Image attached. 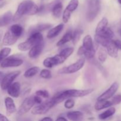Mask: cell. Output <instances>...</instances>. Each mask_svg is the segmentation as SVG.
Returning <instances> with one entry per match:
<instances>
[{
    "label": "cell",
    "mask_w": 121,
    "mask_h": 121,
    "mask_svg": "<svg viewBox=\"0 0 121 121\" xmlns=\"http://www.w3.org/2000/svg\"><path fill=\"white\" fill-rule=\"evenodd\" d=\"M83 34V30L81 29H77L73 33V37H72V41L73 43L76 44L80 39L82 34Z\"/></svg>",
    "instance_id": "obj_36"
},
{
    "label": "cell",
    "mask_w": 121,
    "mask_h": 121,
    "mask_svg": "<svg viewBox=\"0 0 121 121\" xmlns=\"http://www.w3.org/2000/svg\"><path fill=\"white\" fill-rule=\"evenodd\" d=\"M55 106L52 99L43 103L39 104L32 109L31 113L34 115H43L47 113L50 109Z\"/></svg>",
    "instance_id": "obj_4"
},
{
    "label": "cell",
    "mask_w": 121,
    "mask_h": 121,
    "mask_svg": "<svg viewBox=\"0 0 121 121\" xmlns=\"http://www.w3.org/2000/svg\"><path fill=\"white\" fill-rule=\"evenodd\" d=\"M73 52H74V48L73 47H67V48H66L61 50L59 54L62 56L63 57H64L65 59H67L70 56L72 55Z\"/></svg>",
    "instance_id": "obj_35"
},
{
    "label": "cell",
    "mask_w": 121,
    "mask_h": 121,
    "mask_svg": "<svg viewBox=\"0 0 121 121\" xmlns=\"http://www.w3.org/2000/svg\"><path fill=\"white\" fill-rule=\"evenodd\" d=\"M85 63V59L83 58L80 59L74 63L72 64L67 67H63L59 70V73L60 74H72L80 70L84 66Z\"/></svg>",
    "instance_id": "obj_3"
},
{
    "label": "cell",
    "mask_w": 121,
    "mask_h": 121,
    "mask_svg": "<svg viewBox=\"0 0 121 121\" xmlns=\"http://www.w3.org/2000/svg\"><path fill=\"white\" fill-rule=\"evenodd\" d=\"M96 34L101 35V36L104 37V38H105L106 39H108V40H112V39L114 37V33H113V31L110 28H108V27H107L106 29L104 30L102 33Z\"/></svg>",
    "instance_id": "obj_31"
},
{
    "label": "cell",
    "mask_w": 121,
    "mask_h": 121,
    "mask_svg": "<svg viewBox=\"0 0 121 121\" xmlns=\"http://www.w3.org/2000/svg\"><path fill=\"white\" fill-rule=\"evenodd\" d=\"M28 7V1H25L21 2L18 7L15 14L13 16V20L14 21L20 20L23 15H27Z\"/></svg>",
    "instance_id": "obj_10"
},
{
    "label": "cell",
    "mask_w": 121,
    "mask_h": 121,
    "mask_svg": "<svg viewBox=\"0 0 121 121\" xmlns=\"http://www.w3.org/2000/svg\"><path fill=\"white\" fill-rule=\"evenodd\" d=\"M74 105H75V102L74 100L72 99H67L66 101L65 102V107L66 109H72L74 107Z\"/></svg>",
    "instance_id": "obj_39"
},
{
    "label": "cell",
    "mask_w": 121,
    "mask_h": 121,
    "mask_svg": "<svg viewBox=\"0 0 121 121\" xmlns=\"http://www.w3.org/2000/svg\"><path fill=\"white\" fill-rule=\"evenodd\" d=\"M19 38L15 36L14 34L11 32L9 30H8L5 34L2 40V44L4 46H11L16 43Z\"/></svg>",
    "instance_id": "obj_13"
},
{
    "label": "cell",
    "mask_w": 121,
    "mask_h": 121,
    "mask_svg": "<svg viewBox=\"0 0 121 121\" xmlns=\"http://www.w3.org/2000/svg\"><path fill=\"white\" fill-rule=\"evenodd\" d=\"M64 24H60L57 25L54 28H52L49 30L47 34V37L48 39H53L57 36L61 32V31L63 30Z\"/></svg>",
    "instance_id": "obj_16"
},
{
    "label": "cell",
    "mask_w": 121,
    "mask_h": 121,
    "mask_svg": "<svg viewBox=\"0 0 121 121\" xmlns=\"http://www.w3.org/2000/svg\"><path fill=\"white\" fill-rule=\"evenodd\" d=\"M52 27V25L49 24H40L35 26V27L31 28L30 32L31 34L34 33H41V31L48 29Z\"/></svg>",
    "instance_id": "obj_23"
},
{
    "label": "cell",
    "mask_w": 121,
    "mask_h": 121,
    "mask_svg": "<svg viewBox=\"0 0 121 121\" xmlns=\"http://www.w3.org/2000/svg\"><path fill=\"white\" fill-rule=\"evenodd\" d=\"M95 40L97 43L99 44L103 47H106L111 40H108V39H105V38L101 36V35L95 34Z\"/></svg>",
    "instance_id": "obj_30"
},
{
    "label": "cell",
    "mask_w": 121,
    "mask_h": 121,
    "mask_svg": "<svg viewBox=\"0 0 121 121\" xmlns=\"http://www.w3.org/2000/svg\"><path fill=\"white\" fill-rule=\"evenodd\" d=\"M34 104L35 103L34 101V96H30L26 98L20 106L18 111V114L19 115H22L27 113L33 108Z\"/></svg>",
    "instance_id": "obj_9"
},
{
    "label": "cell",
    "mask_w": 121,
    "mask_h": 121,
    "mask_svg": "<svg viewBox=\"0 0 121 121\" xmlns=\"http://www.w3.org/2000/svg\"><path fill=\"white\" fill-rule=\"evenodd\" d=\"M34 101L35 104H37L39 105V104L42 103V99H41V97L36 95L35 96H34Z\"/></svg>",
    "instance_id": "obj_42"
},
{
    "label": "cell",
    "mask_w": 121,
    "mask_h": 121,
    "mask_svg": "<svg viewBox=\"0 0 121 121\" xmlns=\"http://www.w3.org/2000/svg\"><path fill=\"white\" fill-rule=\"evenodd\" d=\"M119 84L117 82H114L108 90L98 98V100H106L112 98L115 93L117 92L119 88Z\"/></svg>",
    "instance_id": "obj_11"
},
{
    "label": "cell",
    "mask_w": 121,
    "mask_h": 121,
    "mask_svg": "<svg viewBox=\"0 0 121 121\" xmlns=\"http://www.w3.org/2000/svg\"><path fill=\"white\" fill-rule=\"evenodd\" d=\"M35 94L41 98L43 97V98H46V99L49 98V93L46 90H39L35 92Z\"/></svg>",
    "instance_id": "obj_38"
},
{
    "label": "cell",
    "mask_w": 121,
    "mask_h": 121,
    "mask_svg": "<svg viewBox=\"0 0 121 121\" xmlns=\"http://www.w3.org/2000/svg\"><path fill=\"white\" fill-rule=\"evenodd\" d=\"M39 70H40V69H39V67H37V66L32 67L31 68L28 69L25 72L24 76L26 78H30L37 74L39 73Z\"/></svg>",
    "instance_id": "obj_29"
},
{
    "label": "cell",
    "mask_w": 121,
    "mask_h": 121,
    "mask_svg": "<svg viewBox=\"0 0 121 121\" xmlns=\"http://www.w3.org/2000/svg\"><path fill=\"white\" fill-rule=\"evenodd\" d=\"M116 112V109L115 108H110L108 109L105 111L103 113H100L99 115V118L101 120H105V119H108L109 117H112L115 114Z\"/></svg>",
    "instance_id": "obj_26"
},
{
    "label": "cell",
    "mask_w": 121,
    "mask_h": 121,
    "mask_svg": "<svg viewBox=\"0 0 121 121\" xmlns=\"http://www.w3.org/2000/svg\"><path fill=\"white\" fill-rule=\"evenodd\" d=\"M5 105L6 108V112L8 115L13 114L17 111L16 106H15L13 99L10 97H7L5 99Z\"/></svg>",
    "instance_id": "obj_15"
},
{
    "label": "cell",
    "mask_w": 121,
    "mask_h": 121,
    "mask_svg": "<svg viewBox=\"0 0 121 121\" xmlns=\"http://www.w3.org/2000/svg\"><path fill=\"white\" fill-rule=\"evenodd\" d=\"M100 9V3L99 0H91L89 5L88 11L86 14V18L89 22L93 21L98 14Z\"/></svg>",
    "instance_id": "obj_2"
},
{
    "label": "cell",
    "mask_w": 121,
    "mask_h": 121,
    "mask_svg": "<svg viewBox=\"0 0 121 121\" xmlns=\"http://www.w3.org/2000/svg\"><path fill=\"white\" fill-rule=\"evenodd\" d=\"M113 43H114L115 46H116V47L117 48V49L121 50V41L119 40H113Z\"/></svg>",
    "instance_id": "obj_41"
},
{
    "label": "cell",
    "mask_w": 121,
    "mask_h": 121,
    "mask_svg": "<svg viewBox=\"0 0 121 121\" xmlns=\"http://www.w3.org/2000/svg\"><path fill=\"white\" fill-rule=\"evenodd\" d=\"M111 102L112 105H118L120 104L121 102V95H117L115 96Z\"/></svg>",
    "instance_id": "obj_40"
},
{
    "label": "cell",
    "mask_w": 121,
    "mask_h": 121,
    "mask_svg": "<svg viewBox=\"0 0 121 121\" xmlns=\"http://www.w3.org/2000/svg\"><path fill=\"white\" fill-rule=\"evenodd\" d=\"M108 24V20L106 18L104 17L99 21L98 24L97 25V27L96 28V34H99L102 33L104 30L107 28Z\"/></svg>",
    "instance_id": "obj_24"
},
{
    "label": "cell",
    "mask_w": 121,
    "mask_h": 121,
    "mask_svg": "<svg viewBox=\"0 0 121 121\" xmlns=\"http://www.w3.org/2000/svg\"><path fill=\"white\" fill-rule=\"evenodd\" d=\"M43 41V37L41 33H32L27 40L19 44L18 46V48L22 52L30 50L33 46Z\"/></svg>",
    "instance_id": "obj_1"
},
{
    "label": "cell",
    "mask_w": 121,
    "mask_h": 121,
    "mask_svg": "<svg viewBox=\"0 0 121 121\" xmlns=\"http://www.w3.org/2000/svg\"><path fill=\"white\" fill-rule=\"evenodd\" d=\"M9 30L17 37H20L23 33V28L19 24H13L9 28Z\"/></svg>",
    "instance_id": "obj_25"
},
{
    "label": "cell",
    "mask_w": 121,
    "mask_h": 121,
    "mask_svg": "<svg viewBox=\"0 0 121 121\" xmlns=\"http://www.w3.org/2000/svg\"><path fill=\"white\" fill-rule=\"evenodd\" d=\"M20 73H21V72L19 70L14 71V72H10L7 75L5 76L1 80V89L4 91L7 90L8 87L13 83L14 80L20 75Z\"/></svg>",
    "instance_id": "obj_5"
},
{
    "label": "cell",
    "mask_w": 121,
    "mask_h": 121,
    "mask_svg": "<svg viewBox=\"0 0 121 121\" xmlns=\"http://www.w3.org/2000/svg\"><path fill=\"white\" fill-rule=\"evenodd\" d=\"M0 1H1V0H0Z\"/></svg>",
    "instance_id": "obj_50"
},
{
    "label": "cell",
    "mask_w": 121,
    "mask_h": 121,
    "mask_svg": "<svg viewBox=\"0 0 121 121\" xmlns=\"http://www.w3.org/2000/svg\"><path fill=\"white\" fill-rule=\"evenodd\" d=\"M72 37H73V33H72V31H68L65 33V35L63 36V37L58 41L56 44L57 46L60 47V46L65 44L67 42L71 41L72 40Z\"/></svg>",
    "instance_id": "obj_22"
},
{
    "label": "cell",
    "mask_w": 121,
    "mask_h": 121,
    "mask_svg": "<svg viewBox=\"0 0 121 121\" xmlns=\"http://www.w3.org/2000/svg\"><path fill=\"white\" fill-rule=\"evenodd\" d=\"M39 121H53V120L50 117H45V118H43V119H40Z\"/></svg>",
    "instance_id": "obj_44"
},
{
    "label": "cell",
    "mask_w": 121,
    "mask_h": 121,
    "mask_svg": "<svg viewBox=\"0 0 121 121\" xmlns=\"http://www.w3.org/2000/svg\"><path fill=\"white\" fill-rule=\"evenodd\" d=\"M44 47V43L43 41L33 46L30 50V52L28 53V56L30 57L32 59H35L39 57L42 52Z\"/></svg>",
    "instance_id": "obj_12"
},
{
    "label": "cell",
    "mask_w": 121,
    "mask_h": 121,
    "mask_svg": "<svg viewBox=\"0 0 121 121\" xmlns=\"http://www.w3.org/2000/svg\"><path fill=\"white\" fill-rule=\"evenodd\" d=\"M119 34H120V35H121V29H119Z\"/></svg>",
    "instance_id": "obj_48"
},
{
    "label": "cell",
    "mask_w": 121,
    "mask_h": 121,
    "mask_svg": "<svg viewBox=\"0 0 121 121\" xmlns=\"http://www.w3.org/2000/svg\"><path fill=\"white\" fill-rule=\"evenodd\" d=\"M63 10V5L61 2L56 4L52 9V13L56 18H60Z\"/></svg>",
    "instance_id": "obj_28"
},
{
    "label": "cell",
    "mask_w": 121,
    "mask_h": 121,
    "mask_svg": "<svg viewBox=\"0 0 121 121\" xmlns=\"http://www.w3.org/2000/svg\"><path fill=\"white\" fill-rule=\"evenodd\" d=\"M106 51L109 55L113 58H117L118 55V50L115 46L113 40H111L106 47Z\"/></svg>",
    "instance_id": "obj_17"
},
{
    "label": "cell",
    "mask_w": 121,
    "mask_h": 121,
    "mask_svg": "<svg viewBox=\"0 0 121 121\" xmlns=\"http://www.w3.org/2000/svg\"><path fill=\"white\" fill-rule=\"evenodd\" d=\"M112 106V103L109 100H97L95 105V108L96 111H100L104 109L108 108Z\"/></svg>",
    "instance_id": "obj_21"
},
{
    "label": "cell",
    "mask_w": 121,
    "mask_h": 121,
    "mask_svg": "<svg viewBox=\"0 0 121 121\" xmlns=\"http://www.w3.org/2000/svg\"><path fill=\"white\" fill-rule=\"evenodd\" d=\"M13 14L11 12L8 11L5 13L2 17H0V27L6 26L9 24L13 20Z\"/></svg>",
    "instance_id": "obj_20"
},
{
    "label": "cell",
    "mask_w": 121,
    "mask_h": 121,
    "mask_svg": "<svg viewBox=\"0 0 121 121\" xmlns=\"http://www.w3.org/2000/svg\"><path fill=\"white\" fill-rule=\"evenodd\" d=\"M93 89H88L85 90H77V89H70L66 90L63 91V93L67 99L70 98H78V97H83L91 94L93 92Z\"/></svg>",
    "instance_id": "obj_6"
},
{
    "label": "cell",
    "mask_w": 121,
    "mask_h": 121,
    "mask_svg": "<svg viewBox=\"0 0 121 121\" xmlns=\"http://www.w3.org/2000/svg\"><path fill=\"white\" fill-rule=\"evenodd\" d=\"M11 52V49L9 47H4L0 50V64L7 57Z\"/></svg>",
    "instance_id": "obj_33"
},
{
    "label": "cell",
    "mask_w": 121,
    "mask_h": 121,
    "mask_svg": "<svg viewBox=\"0 0 121 121\" xmlns=\"http://www.w3.org/2000/svg\"><path fill=\"white\" fill-rule=\"evenodd\" d=\"M43 65L47 68H52L54 66H57V63L56 60L53 56L45 59L43 61Z\"/></svg>",
    "instance_id": "obj_32"
},
{
    "label": "cell",
    "mask_w": 121,
    "mask_h": 121,
    "mask_svg": "<svg viewBox=\"0 0 121 121\" xmlns=\"http://www.w3.org/2000/svg\"><path fill=\"white\" fill-rule=\"evenodd\" d=\"M56 121H68L67 120L66 118H65V117H60L59 118H57V119L56 120Z\"/></svg>",
    "instance_id": "obj_45"
},
{
    "label": "cell",
    "mask_w": 121,
    "mask_h": 121,
    "mask_svg": "<svg viewBox=\"0 0 121 121\" xmlns=\"http://www.w3.org/2000/svg\"><path fill=\"white\" fill-rule=\"evenodd\" d=\"M82 47L87 51H92L95 50L93 47V40L90 35H86L83 40Z\"/></svg>",
    "instance_id": "obj_19"
},
{
    "label": "cell",
    "mask_w": 121,
    "mask_h": 121,
    "mask_svg": "<svg viewBox=\"0 0 121 121\" xmlns=\"http://www.w3.org/2000/svg\"><path fill=\"white\" fill-rule=\"evenodd\" d=\"M2 31H0V41H1V39H2Z\"/></svg>",
    "instance_id": "obj_46"
},
{
    "label": "cell",
    "mask_w": 121,
    "mask_h": 121,
    "mask_svg": "<svg viewBox=\"0 0 121 121\" xmlns=\"http://www.w3.org/2000/svg\"><path fill=\"white\" fill-rule=\"evenodd\" d=\"M40 76L42 78L46 79H49L52 78L51 72L48 69H43L41 71L40 74Z\"/></svg>",
    "instance_id": "obj_37"
},
{
    "label": "cell",
    "mask_w": 121,
    "mask_h": 121,
    "mask_svg": "<svg viewBox=\"0 0 121 121\" xmlns=\"http://www.w3.org/2000/svg\"><path fill=\"white\" fill-rule=\"evenodd\" d=\"M66 99H67V98H66V96L64 94L63 91H62V92H60L59 93H56L53 96V98H52V100L54 103V105H56L57 104L62 102H63Z\"/></svg>",
    "instance_id": "obj_27"
},
{
    "label": "cell",
    "mask_w": 121,
    "mask_h": 121,
    "mask_svg": "<svg viewBox=\"0 0 121 121\" xmlns=\"http://www.w3.org/2000/svg\"><path fill=\"white\" fill-rule=\"evenodd\" d=\"M23 63V60L15 57L10 56L5 59L0 64V66L2 68H7V67H18L21 66Z\"/></svg>",
    "instance_id": "obj_8"
},
{
    "label": "cell",
    "mask_w": 121,
    "mask_h": 121,
    "mask_svg": "<svg viewBox=\"0 0 121 121\" xmlns=\"http://www.w3.org/2000/svg\"><path fill=\"white\" fill-rule=\"evenodd\" d=\"M118 2H119L120 4H121V0H118Z\"/></svg>",
    "instance_id": "obj_49"
},
{
    "label": "cell",
    "mask_w": 121,
    "mask_h": 121,
    "mask_svg": "<svg viewBox=\"0 0 121 121\" xmlns=\"http://www.w3.org/2000/svg\"><path fill=\"white\" fill-rule=\"evenodd\" d=\"M2 77H3V73H2L1 72H0V79H1V80H2Z\"/></svg>",
    "instance_id": "obj_47"
},
{
    "label": "cell",
    "mask_w": 121,
    "mask_h": 121,
    "mask_svg": "<svg viewBox=\"0 0 121 121\" xmlns=\"http://www.w3.org/2000/svg\"><path fill=\"white\" fill-rule=\"evenodd\" d=\"M21 85L19 82L13 83L7 89L8 95L13 98H18L20 95Z\"/></svg>",
    "instance_id": "obj_14"
},
{
    "label": "cell",
    "mask_w": 121,
    "mask_h": 121,
    "mask_svg": "<svg viewBox=\"0 0 121 121\" xmlns=\"http://www.w3.org/2000/svg\"><path fill=\"white\" fill-rule=\"evenodd\" d=\"M79 5V0H71L63 13V21L67 23L70 18L71 14L76 9Z\"/></svg>",
    "instance_id": "obj_7"
},
{
    "label": "cell",
    "mask_w": 121,
    "mask_h": 121,
    "mask_svg": "<svg viewBox=\"0 0 121 121\" xmlns=\"http://www.w3.org/2000/svg\"><path fill=\"white\" fill-rule=\"evenodd\" d=\"M0 121H10L5 116L0 113Z\"/></svg>",
    "instance_id": "obj_43"
},
{
    "label": "cell",
    "mask_w": 121,
    "mask_h": 121,
    "mask_svg": "<svg viewBox=\"0 0 121 121\" xmlns=\"http://www.w3.org/2000/svg\"><path fill=\"white\" fill-rule=\"evenodd\" d=\"M107 51L105 48L102 47L99 50V52H98V59H99L100 62H105V60L107 59Z\"/></svg>",
    "instance_id": "obj_34"
},
{
    "label": "cell",
    "mask_w": 121,
    "mask_h": 121,
    "mask_svg": "<svg viewBox=\"0 0 121 121\" xmlns=\"http://www.w3.org/2000/svg\"><path fill=\"white\" fill-rule=\"evenodd\" d=\"M67 117L71 121H82L83 113L80 111H71L67 113Z\"/></svg>",
    "instance_id": "obj_18"
}]
</instances>
